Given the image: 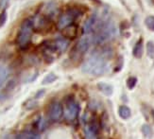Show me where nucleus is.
<instances>
[{
  "mask_svg": "<svg viewBox=\"0 0 154 139\" xmlns=\"http://www.w3.org/2000/svg\"><path fill=\"white\" fill-rule=\"evenodd\" d=\"M58 77L54 74V73H49V74L46 75L42 81V84L43 85H46V84H50V83H53L54 82L57 81Z\"/></svg>",
  "mask_w": 154,
  "mask_h": 139,
  "instance_id": "nucleus-14",
  "label": "nucleus"
},
{
  "mask_svg": "<svg viewBox=\"0 0 154 139\" xmlns=\"http://www.w3.org/2000/svg\"><path fill=\"white\" fill-rule=\"evenodd\" d=\"M137 83V78L136 77H130L127 79V86H128L129 89H133L136 86Z\"/></svg>",
  "mask_w": 154,
  "mask_h": 139,
  "instance_id": "nucleus-20",
  "label": "nucleus"
},
{
  "mask_svg": "<svg viewBox=\"0 0 154 139\" xmlns=\"http://www.w3.org/2000/svg\"><path fill=\"white\" fill-rule=\"evenodd\" d=\"M142 132H143V134L146 136V137H148V138H151L152 137V129L150 128V126L148 125V124H144L142 126Z\"/></svg>",
  "mask_w": 154,
  "mask_h": 139,
  "instance_id": "nucleus-18",
  "label": "nucleus"
},
{
  "mask_svg": "<svg viewBox=\"0 0 154 139\" xmlns=\"http://www.w3.org/2000/svg\"><path fill=\"white\" fill-rule=\"evenodd\" d=\"M10 139H22V136L21 135H13Z\"/></svg>",
  "mask_w": 154,
  "mask_h": 139,
  "instance_id": "nucleus-26",
  "label": "nucleus"
},
{
  "mask_svg": "<svg viewBox=\"0 0 154 139\" xmlns=\"http://www.w3.org/2000/svg\"><path fill=\"white\" fill-rule=\"evenodd\" d=\"M97 88L100 92H102L105 96H111L113 92V89L112 85L106 83V82H98L97 83Z\"/></svg>",
  "mask_w": 154,
  "mask_h": 139,
  "instance_id": "nucleus-11",
  "label": "nucleus"
},
{
  "mask_svg": "<svg viewBox=\"0 0 154 139\" xmlns=\"http://www.w3.org/2000/svg\"><path fill=\"white\" fill-rule=\"evenodd\" d=\"M45 89L39 90V91H38V92L36 93V95H35V97H36V98H39V97H43V96H44V94H45Z\"/></svg>",
  "mask_w": 154,
  "mask_h": 139,
  "instance_id": "nucleus-25",
  "label": "nucleus"
},
{
  "mask_svg": "<svg viewBox=\"0 0 154 139\" xmlns=\"http://www.w3.org/2000/svg\"><path fill=\"white\" fill-rule=\"evenodd\" d=\"M97 14L95 12L88 18L86 19V21L83 24V34L87 35L90 34L91 32H93L96 29V26L97 24Z\"/></svg>",
  "mask_w": 154,
  "mask_h": 139,
  "instance_id": "nucleus-6",
  "label": "nucleus"
},
{
  "mask_svg": "<svg viewBox=\"0 0 154 139\" xmlns=\"http://www.w3.org/2000/svg\"><path fill=\"white\" fill-rule=\"evenodd\" d=\"M9 2L10 0H0V10L1 11L6 10V8L9 5Z\"/></svg>",
  "mask_w": 154,
  "mask_h": 139,
  "instance_id": "nucleus-22",
  "label": "nucleus"
},
{
  "mask_svg": "<svg viewBox=\"0 0 154 139\" xmlns=\"http://www.w3.org/2000/svg\"><path fill=\"white\" fill-rule=\"evenodd\" d=\"M82 70L85 74L92 76H101L107 70V61L97 53L96 55L92 56L82 64Z\"/></svg>",
  "mask_w": 154,
  "mask_h": 139,
  "instance_id": "nucleus-1",
  "label": "nucleus"
},
{
  "mask_svg": "<svg viewBox=\"0 0 154 139\" xmlns=\"http://www.w3.org/2000/svg\"><path fill=\"white\" fill-rule=\"evenodd\" d=\"M55 46L56 52L63 53L69 46V40L66 38H58L55 40V42L53 43Z\"/></svg>",
  "mask_w": 154,
  "mask_h": 139,
  "instance_id": "nucleus-7",
  "label": "nucleus"
},
{
  "mask_svg": "<svg viewBox=\"0 0 154 139\" xmlns=\"http://www.w3.org/2000/svg\"><path fill=\"white\" fill-rule=\"evenodd\" d=\"M7 20H8V12L6 10H4L0 12V29L5 26Z\"/></svg>",
  "mask_w": 154,
  "mask_h": 139,
  "instance_id": "nucleus-19",
  "label": "nucleus"
},
{
  "mask_svg": "<svg viewBox=\"0 0 154 139\" xmlns=\"http://www.w3.org/2000/svg\"><path fill=\"white\" fill-rule=\"evenodd\" d=\"M118 115L122 119H128L131 116V109L126 105H121L118 108Z\"/></svg>",
  "mask_w": 154,
  "mask_h": 139,
  "instance_id": "nucleus-12",
  "label": "nucleus"
},
{
  "mask_svg": "<svg viewBox=\"0 0 154 139\" xmlns=\"http://www.w3.org/2000/svg\"><path fill=\"white\" fill-rule=\"evenodd\" d=\"M97 128H96L95 126H86L84 129V139H98L97 135Z\"/></svg>",
  "mask_w": 154,
  "mask_h": 139,
  "instance_id": "nucleus-9",
  "label": "nucleus"
},
{
  "mask_svg": "<svg viewBox=\"0 0 154 139\" xmlns=\"http://www.w3.org/2000/svg\"><path fill=\"white\" fill-rule=\"evenodd\" d=\"M143 51H144V45H143V39L141 38L134 45V48L132 49V55L137 59H140L143 55Z\"/></svg>",
  "mask_w": 154,
  "mask_h": 139,
  "instance_id": "nucleus-10",
  "label": "nucleus"
},
{
  "mask_svg": "<svg viewBox=\"0 0 154 139\" xmlns=\"http://www.w3.org/2000/svg\"><path fill=\"white\" fill-rule=\"evenodd\" d=\"M92 43H93V37L90 34L83 35L78 41L76 45V50L79 54H83V53L88 51Z\"/></svg>",
  "mask_w": 154,
  "mask_h": 139,
  "instance_id": "nucleus-5",
  "label": "nucleus"
},
{
  "mask_svg": "<svg viewBox=\"0 0 154 139\" xmlns=\"http://www.w3.org/2000/svg\"><path fill=\"white\" fill-rule=\"evenodd\" d=\"M21 136L22 139H41V136L33 131H25L21 134Z\"/></svg>",
  "mask_w": 154,
  "mask_h": 139,
  "instance_id": "nucleus-15",
  "label": "nucleus"
},
{
  "mask_svg": "<svg viewBox=\"0 0 154 139\" xmlns=\"http://www.w3.org/2000/svg\"><path fill=\"white\" fill-rule=\"evenodd\" d=\"M38 105V102L36 100H29L28 103H26V109L28 110H32V109H34L36 106Z\"/></svg>",
  "mask_w": 154,
  "mask_h": 139,
  "instance_id": "nucleus-21",
  "label": "nucleus"
},
{
  "mask_svg": "<svg viewBox=\"0 0 154 139\" xmlns=\"http://www.w3.org/2000/svg\"><path fill=\"white\" fill-rule=\"evenodd\" d=\"M145 25L149 30L154 31V15H149L145 19Z\"/></svg>",
  "mask_w": 154,
  "mask_h": 139,
  "instance_id": "nucleus-17",
  "label": "nucleus"
},
{
  "mask_svg": "<svg viewBox=\"0 0 154 139\" xmlns=\"http://www.w3.org/2000/svg\"><path fill=\"white\" fill-rule=\"evenodd\" d=\"M146 54L150 59H154V43L152 41H149L146 43Z\"/></svg>",
  "mask_w": 154,
  "mask_h": 139,
  "instance_id": "nucleus-16",
  "label": "nucleus"
},
{
  "mask_svg": "<svg viewBox=\"0 0 154 139\" xmlns=\"http://www.w3.org/2000/svg\"><path fill=\"white\" fill-rule=\"evenodd\" d=\"M32 30L33 29L29 28L20 26V30L16 36V43L21 49H25L29 45L32 37Z\"/></svg>",
  "mask_w": 154,
  "mask_h": 139,
  "instance_id": "nucleus-2",
  "label": "nucleus"
},
{
  "mask_svg": "<svg viewBox=\"0 0 154 139\" xmlns=\"http://www.w3.org/2000/svg\"><path fill=\"white\" fill-rule=\"evenodd\" d=\"M78 26L75 24H72L70 26H68L67 28H65L63 32V36L64 38L68 39V40H72L75 39L78 35Z\"/></svg>",
  "mask_w": 154,
  "mask_h": 139,
  "instance_id": "nucleus-8",
  "label": "nucleus"
},
{
  "mask_svg": "<svg viewBox=\"0 0 154 139\" xmlns=\"http://www.w3.org/2000/svg\"><path fill=\"white\" fill-rule=\"evenodd\" d=\"M63 115V108L59 101H54L49 107L48 116L52 121H58Z\"/></svg>",
  "mask_w": 154,
  "mask_h": 139,
  "instance_id": "nucleus-4",
  "label": "nucleus"
},
{
  "mask_svg": "<svg viewBox=\"0 0 154 139\" xmlns=\"http://www.w3.org/2000/svg\"><path fill=\"white\" fill-rule=\"evenodd\" d=\"M8 77H9V70L5 66L0 65V89L3 86L4 82L7 81Z\"/></svg>",
  "mask_w": 154,
  "mask_h": 139,
  "instance_id": "nucleus-13",
  "label": "nucleus"
},
{
  "mask_svg": "<svg viewBox=\"0 0 154 139\" xmlns=\"http://www.w3.org/2000/svg\"><path fill=\"white\" fill-rule=\"evenodd\" d=\"M45 120H44L43 118H40V120L38 121V129H39L40 131H42V130L45 129Z\"/></svg>",
  "mask_w": 154,
  "mask_h": 139,
  "instance_id": "nucleus-23",
  "label": "nucleus"
},
{
  "mask_svg": "<svg viewBox=\"0 0 154 139\" xmlns=\"http://www.w3.org/2000/svg\"><path fill=\"white\" fill-rule=\"evenodd\" d=\"M129 26H130V25H129V23L127 22V21H123V22L120 23V29H128Z\"/></svg>",
  "mask_w": 154,
  "mask_h": 139,
  "instance_id": "nucleus-24",
  "label": "nucleus"
},
{
  "mask_svg": "<svg viewBox=\"0 0 154 139\" xmlns=\"http://www.w3.org/2000/svg\"><path fill=\"white\" fill-rule=\"evenodd\" d=\"M79 111V107L78 103L73 100V99H71V100H68L66 102L65 110H64V116L67 120L73 121V120H75L76 117L78 116Z\"/></svg>",
  "mask_w": 154,
  "mask_h": 139,
  "instance_id": "nucleus-3",
  "label": "nucleus"
}]
</instances>
